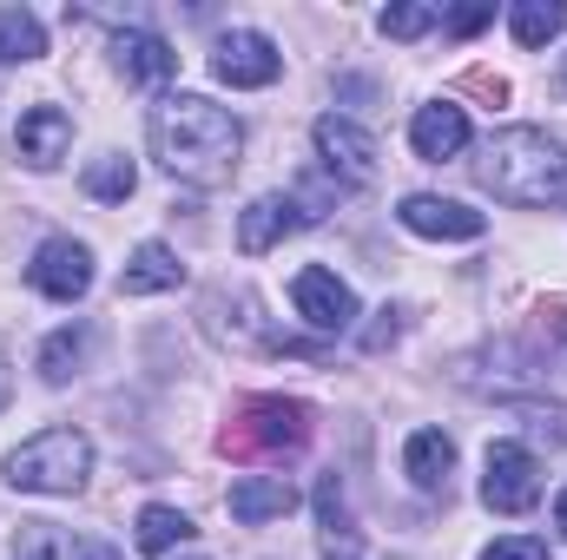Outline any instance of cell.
I'll use <instances>...</instances> for the list:
<instances>
[{
  "mask_svg": "<svg viewBox=\"0 0 567 560\" xmlns=\"http://www.w3.org/2000/svg\"><path fill=\"white\" fill-rule=\"evenodd\" d=\"M561 80H567V73H561Z\"/></svg>",
  "mask_w": 567,
  "mask_h": 560,
  "instance_id": "4dcf8cb0",
  "label": "cell"
},
{
  "mask_svg": "<svg viewBox=\"0 0 567 560\" xmlns=\"http://www.w3.org/2000/svg\"><path fill=\"white\" fill-rule=\"evenodd\" d=\"M192 560H198V554H192Z\"/></svg>",
  "mask_w": 567,
  "mask_h": 560,
  "instance_id": "1f68e13d",
  "label": "cell"
},
{
  "mask_svg": "<svg viewBox=\"0 0 567 560\" xmlns=\"http://www.w3.org/2000/svg\"><path fill=\"white\" fill-rule=\"evenodd\" d=\"M86 191H93V198H106V205H126V198L140 191L133 158H126V152H100V158L86 165Z\"/></svg>",
  "mask_w": 567,
  "mask_h": 560,
  "instance_id": "603a6c76",
  "label": "cell"
},
{
  "mask_svg": "<svg viewBox=\"0 0 567 560\" xmlns=\"http://www.w3.org/2000/svg\"><path fill=\"white\" fill-rule=\"evenodd\" d=\"M86 356H93V330L86 323H66V330H53L47 343H40V383H73L80 370H86Z\"/></svg>",
  "mask_w": 567,
  "mask_h": 560,
  "instance_id": "d6986e66",
  "label": "cell"
},
{
  "mask_svg": "<svg viewBox=\"0 0 567 560\" xmlns=\"http://www.w3.org/2000/svg\"><path fill=\"white\" fill-rule=\"evenodd\" d=\"M7 396H13V376H7V356H0V409H7Z\"/></svg>",
  "mask_w": 567,
  "mask_h": 560,
  "instance_id": "f1b7e54d",
  "label": "cell"
},
{
  "mask_svg": "<svg viewBox=\"0 0 567 560\" xmlns=\"http://www.w3.org/2000/svg\"><path fill=\"white\" fill-rule=\"evenodd\" d=\"M310 139H317L323 172L337 178V191H343V185H370V178H377V139H370L357 120H343V113H323Z\"/></svg>",
  "mask_w": 567,
  "mask_h": 560,
  "instance_id": "ba28073f",
  "label": "cell"
},
{
  "mask_svg": "<svg viewBox=\"0 0 567 560\" xmlns=\"http://www.w3.org/2000/svg\"><path fill=\"white\" fill-rule=\"evenodd\" d=\"M198 528H192V515H178V508H165V501H152V508H140V554H172V548H185Z\"/></svg>",
  "mask_w": 567,
  "mask_h": 560,
  "instance_id": "44dd1931",
  "label": "cell"
},
{
  "mask_svg": "<svg viewBox=\"0 0 567 560\" xmlns=\"http://www.w3.org/2000/svg\"><path fill=\"white\" fill-rule=\"evenodd\" d=\"M297 225H303V218H297L290 191H265V198H251V205H245V218H238V245L258 258V251L284 245V231H297Z\"/></svg>",
  "mask_w": 567,
  "mask_h": 560,
  "instance_id": "e0dca14e",
  "label": "cell"
},
{
  "mask_svg": "<svg viewBox=\"0 0 567 560\" xmlns=\"http://www.w3.org/2000/svg\"><path fill=\"white\" fill-rule=\"evenodd\" d=\"M145 145L165 178H178L192 191H218V185H231V172L245 158V126L231 106H218L205 93H165L145 113Z\"/></svg>",
  "mask_w": 567,
  "mask_h": 560,
  "instance_id": "6da1fadb",
  "label": "cell"
},
{
  "mask_svg": "<svg viewBox=\"0 0 567 560\" xmlns=\"http://www.w3.org/2000/svg\"><path fill=\"white\" fill-rule=\"evenodd\" d=\"M113 60H120V73L140 80V86H165V80L178 73V53H172L158 33H145V27H126V33L113 40Z\"/></svg>",
  "mask_w": 567,
  "mask_h": 560,
  "instance_id": "5bb4252c",
  "label": "cell"
},
{
  "mask_svg": "<svg viewBox=\"0 0 567 560\" xmlns=\"http://www.w3.org/2000/svg\"><path fill=\"white\" fill-rule=\"evenodd\" d=\"M66 145H73V120H66L60 106H27V113H20L13 152H20L33 172H53V165L66 158Z\"/></svg>",
  "mask_w": 567,
  "mask_h": 560,
  "instance_id": "7c38bea8",
  "label": "cell"
},
{
  "mask_svg": "<svg viewBox=\"0 0 567 560\" xmlns=\"http://www.w3.org/2000/svg\"><path fill=\"white\" fill-rule=\"evenodd\" d=\"M396 218H403V231L435 238V245H475V238L488 231L482 211H468V205H455V198H435V191H410V198L396 205Z\"/></svg>",
  "mask_w": 567,
  "mask_h": 560,
  "instance_id": "30bf717a",
  "label": "cell"
},
{
  "mask_svg": "<svg viewBox=\"0 0 567 560\" xmlns=\"http://www.w3.org/2000/svg\"><path fill=\"white\" fill-rule=\"evenodd\" d=\"M561 27H567L561 0H515V7H508V33H515L522 46H548V40H561Z\"/></svg>",
  "mask_w": 567,
  "mask_h": 560,
  "instance_id": "7402d4cb",
  "label": "cell"
},
{
  "mask_svg": "<svg viewBox=\"0 0 567 560\" xmlns=\"http://www.w3.org/2000/svg\"><path fill=\"white\" fill-rule=\"evenodd\" d=\"M383 40H423L429 27H442V7H423V0H410V7H383Z\"/></svg>",
  "mask_w": 567,
  "mask_h": 560,
  "instance_id": "cb8c5ba5",
  "label": "cell"
},
{
  "mask_svg": "<svg viewBox=\"0 0 567 560\" xmlns=\"http://www.w3.org/2000/svg\"><path fill=\"white\" fill-rule=\"evenodd\" d=\"M212 73H218V86H238V93H258V86H271L284 73V53L271 33H258V27H231L218 46H212Z\"/></svg>",
  "mask_w": 567,
  "mask_h": 560,
  "instance_id": "8992f818",
  "label": "cell"
},
{
  "mask_svg": "<svg viewBox=\"0 0 567 560\" xmlns=\"http://www.w3.org/2000/svg\"><path fill=\"white\" fill-rule=\"evenodd\" d=\"M475 178L502 198V205H555L567 198V145L542 126H502L495 139L482 145Z\"/></svg>",
  "mask_w": 567,
  "mask_h": 560,
  "instance_id": "7a4b0ae2",
  "label": "cell"
},
{
  "mask_svg": "<svg viewBox=\"0 0 567 560\" xmlns=\"http://www.w3.org/2000/svg\"><path fill=\"white\" fill-rule=\"evenodd\" d=\"M290 508H297V481L290 475H245V481H231V521H245V528L284 521Z\"/></svg>",
  "mask_w": 567,
  "mask_h": 560,
  "instance_id": "4fadbf2b",
  "label": "cell"
},
{
  "mask_svg": "<svg viewBox=\"0 0 567 560\" xmlns=\"http://www.w3.org/2000/svg\"><path fill=\"white\" fill-rule=\"evenodd\" d=\"M47 53V27L27 7H0V66H27Z\"/></svg>",
  "mask_w": 567,
  "mask_h": 560,
  "instance_id": "ffe728a7",
  "label": "cell"
},
{
  "mask_svg": "<svg viewBox=\"0 0 567 560\" xmlns=\"http://www.w3.org/2000/svg\"><path fill=\"white\" fill-rule=\"evenodd\" d=\"M13 560H73V548H66V535H60V528L33 521V528L20 535V548H13Z\"/></svg>",
  "mask_w": 567,
  "mask_h": 560,
  "instance_id": "d4e9b609",
  "label": "cell"
},
{
  "mask_svg": "<svg viewBox=\"0 0 567 560\" xmlns=\"http://www.w3.org/2000/svg\"><path fill=\"white\" fill-rule=\"evenodd\" d=\"M73 554H80V560H120V554H113V548H106V541H80Z\"/></svg>",
  "mask_w": 567,
  "mask_h": 560,
  "instance_id": "83f0119b",
  "label": "cell"
},
{
  "mask_svg": "<svg viewBox=\"0 0 567 560\" xmlns=\"http://www.w3.org/2000/svg\"><path fill=\"white\" fill-rule=\"evenodd\" d=\"M403 475L423 488V495H449V475H455V442L442 428H416L403 442Z\"/></svg>",
  "mask_w": 567,
  "mask_h": 560,
  "instance_id": "9a60e30c",
  "label": "cell"
},
{
  "mask_svg": "<svg viewBox=\"0 0 567 560\" xmlns=\"http://www.w3.org/2000/svg\"><path fill=\"white\" fill-rule=\"evenodd\" d=\"M317 548H323V560H370L363 554V528H357L350 495H343L337 475L317 481Z\"/></svg>",
  "mask_w": 567,
  "mask_h": 560,
  "instance_id": "8fae6325",
  "label": "cell"
},
{
  "mask_svg": "<svg viewBox=\"0 0 567 560\" xmlns=\"http://www.w3.org/2000/svg\"><path fill=\"white\" fill-rule=\"evenodd\" d=\"M488 20H495V7H488V0H475V7H449V13H442V27H449L455 40H468V33H482Z\"/></svg>",
  "mask_w": 567,
  "mask_h": 560,
  "instance_id": "484cf974",
  "label": "cell"
},
{
  "mask_svg": "<svg viewBox=\"0 0 567 560\" xmlns=\"http://www.w3.org/2000/svg\"><path fill=\"white\" fill-rule=\"evenodd\" d=\"M310 442V409L303 403H284V396H251L238 422L218 435L225 455H290Z\"/></svg>",
  "mask_w": 567,
  "mask_h": 560,
  "instance_id": "277c9868",
  "label": "cell"
},
{
  "mask_svg": "<svg viewBox=\"0 0 567 560\" xmlns=\"http://www.w3.org/2000/svg\"><path fill=\"white\" fill-rule=\"evenodd\" d=\"M290 303H297V317H303L310 330H323V336H343V330L357 323V290L337 278V271H323V265H303V271L290 278Z\"/></svg>",
  "mask_w": 567,
  "mask_h": 560,
  "instance_id": "52a82bcc",
  "label": "cell"
},
{
  "mask_svg": "<svg viewBox=\"0 0 567 560\" xmlns=\"http://www.w3.org/2000/svg\"><path fill=\"white\" fill-rule=\"evenodd\" d=\"M482 501L495 515H528L542 501V462L528 442H488L482 455Z\"/></svg>",
  "mask_w": 567,
  "mask_h": 560,
  "instance_id": "5b68a950",
  "label": "cell"
},
{
  "mask_svg": "<svg viewBox=\"0 0 567 560\" xmlns=\"http://www.w3.org/2000/svg\"><path fill=\"white\" fill-rule=\"evenodd\" d=\"M555 528H561V535H567V488H561V495H555Z\"/></svg>",
  "mask_w": 567,
  "mask_h": 560,
  "instance_id": "f546056e",
  "label": "cell"
},
{
  "mask_svg": "<svg viewBox=\"0 0 567 560\" xmlns=\"http://www.w3.org/2000/svg\"><path fill=\"white\" fill-rule=\"evenodd\" d=\"M178 283H185V265H178V251H165V245H140V251L126 258L120 297H165V290H178Z\"/></svg>",
  "mask_w": 567,
  "mask_h": 560,
  "instance_id": "ac0fdd59",
  "label": "cell"
},
{
  "mask_svg": "<svg viewBox=\"0 0 567 560\" xmlns=\"http://www.w3.org/2000/svg\"><path fill=\"white\" fill-rule=\"evenodd\" d=\"M93 475V442L80 428H40L7 455V481L20 495H80Z\"/></svg>",
  "mask_w": 567,
  "mask_h": 560,
  "instance_id": "3957f363",
  "label": "cell"
},
{
  "mask_svg": "<svg viewBox=\"0 0 567 560\" xmlns=\"http://www.w3.org/2000/svg\"><path fill=\"white\" fill-rule=\"evenodd\" d=\"M27 283L40 297H53V303H80L93 290V251L80 238H47L33 251V265H27Z\"/></svg>",
  "mask_w": 567,
  "mask_h": 560,
  "instance_id": "9c48e42d",
  "label": "cell"
},
{
  "mask_svg": "<svg viewBox=\"0 0 567 560\" xmlns=\"http://www.w3.org/2000/svg\"><path fill=\"white\" fill-rule=\"evenodd\" d=\"M482 560H548V541H535V535H508V541H495Z\"/></svg>",
  "mask_w": 567,
  "mask_h": 560,
  "instance_id": "4316f807",
  "label": "cell"
},
{
  "mask_svg": "<svg viewBox=\"0 0 567 560\" xmlns=\"http://www.w3.org/2000/svg\"><path fill=\"white\" fill-rule=\"evenodd\" d=\"M410 145H416V158H455L462 145H468V113L462 106H449V100H435V106H423L416 120H410Z\"/></svg>",
  "mask_w": 567,
  "mask_h": 560,
  "instance_id": "2e32d148",
  "label": "cell"
}]
</instances>
